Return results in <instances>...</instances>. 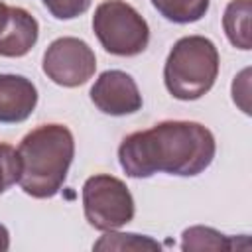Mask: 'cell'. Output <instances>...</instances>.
I'll return each mask as SVG.
<instances>
[{
	"instance_id": "cell-1",
	"label": "cell",
	"mask_w": 252,
	"mask_h": 252,
	"mask_svg": "<svg viewBox=\"0 0 252 252\" xmlns=\"http://www.w3.org/2000/svg\"><path fill=\"white\" fill-rule=\"evenodd\" d=\"M213 132L191 120H163L148 130L128 134L118 146V161L128 177L146 179L156 173L195 177L215 159Z\"/></svg>"
},
{
	"instance_id": "cell-2",
	"label": "cell",
	"mask_w": 252,
	"mask_h": 252,
	"mask_svg": "<svg viewBox=\"0 0 252 252\" xmlns=\"http://www.w3.org/2000/svg\"><path fill=\"white\" fill-rule=\"evenodd\" d=\"M18 185L33 199L55 197L75 158V138L65 124H41L28 132L18 146Z\"/></svg>"
},
{
	"instance_id": "cell-3",
	"label": "cell",
	"mask_w": 252,
	"mask_h": 252,
	"mask_svg": "<svg viewBox=\"0 0 252 252\" xmlns=\"http://www.w3.org/2000/svg\"><path fill=\"white\" fill-rule=\"evenodd\" d=\"M217 45L205 35L179 37L163 65V83L177 100H197L207 94L219 77Z\"/></svg>"
},
{
	"instance_id": "cell-4",
	"label": "cell",
	"mask_w": 252,
	"mask_h": 252,
	"mask_svg": "<svg viewBox=\"0 0 252 252\" xmlns=\"http://www.w3.org/2000/svg\"><path fill=\"white\" fill-rule=\"evenodd\" d=\"M93 32L106 53L134 57L150 43V26L142 14L124 0H104L94 8Z\"/></svg>"
},
{
	"instance_id": "cell-5",
	"label": "cell",
	"mask_w": 252,
	"mask_h": 252,
	"mask_svg": "<svg viewBox=\"0 0 252 252\" xmlns=\"http://www.w3.org/2000/svg\"><path fill=\"white\" fill-rule=\"evenodd\" d=\"M81 195L85 219L96 230H118L134 219V197L126 183L114 175H91L83 183Z\"/></svg>"
},
{
	"instance_id": "cell-6",
	"label": "cell",
	"mask_w": 252,
	"mask_h": 252,
	"mask_svg": "<svg viewBox=\"0 0 252 252\" xmlns=\"http://www.w3.org/2000/svg\"><path fill=\"white\" fill-rule=\"evenodd\" d=\"M41 69L55 85L75 89L94 75L96 55L85 39L71 35L57 37L47 45Z\"/></svg>"
},
{
	"instance_id": "cell-7",
	"label": "cell",
	"mask_w": 252,
	"mask_h": 252,
	"mask_svg": "<svg viewBox=\"0 0 252 252\" xmlns=\"http://www.w3.org/2000/svg\"><path fill=\"white\" fill-rule=\"evenodd\" d=\"M93 104L108 116H126L142 108L144 100L132 75L120 69H108L98 75L91 87Z\"/></svg>"
},
{
	"instance_id": "cell-8",
	"label": "cell",
	"mask_w": 252,
	"mask_h": 252,
	"mask_svg": "<svg viewBox=\"0 0 252 252\" xmlns=\"http://www.w3.org/2000/svg\"><path fill=\"white\" fill-rule=\"evenodd\" d=\"M39 24L20 6H8L0 20V57H24L37 43Z\"/></svg>"
},
{
	"instance_id": "cell-9",
	"label": "cell",
	"mask_w": 252,
	"mask_h": 252,
	"mask_svg": "<svg viewBox=\"0 0 252 252\" xmlns=\"http://www.w3.org/2000/svg\"><path fill=\"white\" fill-rule=\"evenodd\" d=\"M37 106V89L24 77L0 73V124H20Z\"/></svg>"
},
{
	"instance_id": "cell-10",
	"label": "cell",
	"mask_w": 252,
	"mask_h": 252,
	"mask_svg": "<svg viewBox=\"0 0 252 252\" xmlns=\"http://www.w3.org/2000/svg\"><path fill=\"white\" fill-rule=\"evenodd\" d=\"M250 16H252V0H230L222 14V28L228 41L242 51H248L252 47Z\"/></svg>"
},
{
	"instance_id": "cell-11",
	"label": "cell",
	"mask_w": 252,
	"mask_h": 252,
	"mask_svg": "<svg viewBox=\"0 0 252 252\" xmlns=\"http://www.w3.org/2000/svg\"><path fill=\"white\" fill-rule=\"evenodd\" d=\"M152 6L173 24H193L199 22L211 6V0H150Z\"/></svg>"
},
{
	"instance_id": "cell-12",
	"label": "cell",
	"mask_w": 252,
	"mask_h": 252,
	"mask_svg": "<svg viewBox=\"0 0 252 252\" xmlns=\"http://www.w3.org/2000/svg\"><path fill=\"white\" fill-rule=\"evenodd\" d=\"M234 240L211 226H189L181 234V250L193 252V250H232Z\"/></svg>"
},
{
	"instance_id": "cell-13",
	"label": "cell",
	"mask_w": 252,
	"mask_h": 252,
	"mask_svg": "<svg viewBox=\"0 0 252 252\" xmlns=\"http://www.w3.org/2000/svg\"><path fill=\"white\" fill-rule=\"evenodd\" d=\"M93 250H159V242L134 232L106 230V234L93 244Z\"/></svg>"
},
{
	"instance_id": "cell-14",
	"label": "cell",
	"mask_w": 252,
	"mask_h": 252,
	"mask_svg": "<svg viewBox=\"0 0 252 252\" xmlns=\"http://www.w3.org/2000/svg\"><path fill=\"white\" fill-rule=\"evenodd\" d=\"M18 175H20L18 152L10 144L0 142V195L8 191L14 183H18Z\"/></svg>"
},
{
	"instance_id": "cell-15",
	"label": "cell",
	"mask_w": 252,
	"mask_h": 252,
	"mask_svg": "<svg viewBox=\"0 0 252 252\" xmlns=\"http://www.w3.org/2000/svg\"><path fill=\"white\" fill-rule=\"evenodd\" d=\"M55 20H73L91 8V0H41Z\"/></svg>"
},
{
	"instance_id": "cell-16",
	"label": "cell",
	"mask_w": 252,
	"mask_h": 252,
	"mask_svg": "<svg viewBox=\"0 0 252 252\" xmlns=\"http://www.w3.org/2000/svg\"><path fill=\"white\" fill-rule=\"evenodd\" d=\"M10 248V232L8 228L0 222V252H6Z\"/></svg>"
},
{
	"instance_id": "cell-17",
	"label": "cell",
	"mask_w": 252,
	"mask_h": 252,
	"mask_svg": "<svg viewBox=\"0 0 252 252\" xmlns=\"http://www.w3.org/2000/svg\"><path fill=\"white\" fill-rule=\"evenodd\" d=\"M6 8H8V4H4V2L0 0V20H2V16H4V12H6Z\"/></svg>"
}]
</instances>
